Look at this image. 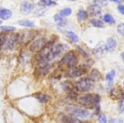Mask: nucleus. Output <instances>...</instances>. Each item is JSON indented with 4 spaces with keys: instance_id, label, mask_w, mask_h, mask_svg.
I'll use <instances>...</instances> for the list:
<instances>
[{
    "instance_id": "nucleus-1",
    "label": "nucleus",
    "mask_w": 124,
    "mask_h": 123,
    "mask_svg": "<svg viewBox=\"0 0 124 123\" xmlns=\"http://www.w3.org/2000/svg\"><path fill=\"white\" fill-rule=\"evenodd\" d=\"M76 101L81 106L86 109H95V114L98 115L101 108V96L97 94L85 93L83 94H78L76 98Z\"/></svg>"
},
{
    "instance_id": "nucleus-2",
    "label": "nucleus",
    "mask_w": 124,
    "mask_h": 123,
    "mask_svg": "<svg viewBox=\"0 0 124 123\" xmlns=\"http://www.w3.org/2000/svg\"><path fill=\"white\" fill-rule=\"evenodd\" d=\"M74 87L76 89L80 92L89 93L95 87V82L90 78H81L74 84Z\"/></svg>"
},
{
    "instance_id": "nucleus-3",
    "label": "nucleus",
    "mask_w": 124,
    "mask_h": 123,
    "mask_svg": "<svg viewBox=\"0 0 124 123\" xmlns=\"http://www.w3.org/2000/svg\"><path fill=\"white\" fill-rule=\"evenodd\" d=\"M78 62V54L74 51H69L68 52H66L60 61V63L62 65H64L68 67L77 66Z\"/></svg>"
},
{
    "instance_id": "nucleus-4",
    "label": "nucleus",
    "mask_w": 124,
    "mask_h": 123,
    "mask_svg": "<svg viewBox=\"0 0 124 123\" xmlns=\"http://www.w3.org/2000/svg\"><path fill=\"white\" fill-rule=\"evenodd\" d=\"M69 110L71 116L75 117L77 119H85V120H87V119L90 118L92 116L91 112L90 111V110L86 108L73 106L72 109Z\"/></svg>"
},
{
    "instance_id": "nucleus-5",
    "label": "nucleus",
    "mask_w": 124,
    "mask_h": 123,
    "mask_svg": "<svg viewBox=\"0 0 124 123\" xmlns=\"http://www.w3.org/2000/svg\"><path fill=\"white\" fill-rule=\"evenodd\" d=\"M87 72L86 67L83 66H74V67H68L66 71V77L69 79H77V78L82 77Z\"/></svg>"
},
{
    "instance_id": "nucleus-6",
    "label": "nucleus",
    "mask_w": 124,
    "mask_h": 123,
    "mask_svg": "<svg viewBox=\"0 0 124 123\" xmlns=\"http://www.w3.org/2000/svg\"><path fill=\"white\" fill-rule=\"evenodd\" d=\"M46 42H47L46 40L43 37H39L35 40H32L30 43L29 51H31V52H38L44 47Z\"/></svg>"
},
{
    "instance_id": "nucleus-7",
    "label": "nucleus",
    "mask_w": 124,
    "mask_h": 123,
    "mask_svg": "<svg viewBox=\"0 0 124 123\" xmlns=\"http://www.w3.org/2000/svg\"><path fill=\"white\" fill-rule=\"evenodd\" d=\"M51 69V64L49 62L45 60H37L36 67V73L40 76H45L49 72Z\"/></svg>"
},
{
    "instance_id": "nucleus-8",
    "label": "nucleus",
    "mask_w": 124,
    "mask_h": 123,
    "mask_svg": "<svg viewBox=\"0 0 124 123\" xmlns=\"http://www.w3.org/2000/svg\"><path fill=\"white\" fill-rule=\"evenodd\" d=\"M19 43V34H11L7 36L4 47L8 51H14Z\"/></svg>"
},
{
    "instance_id": "nucleus-9",
    "label": "nucleus",
    "mask_w": 124,
    "mask_h": 123,
    "mask_svg": "<svg viewBox=\"0 0 124 123\" xmlns=\"http://www.w3.org/2000/svg\"><path fill=\"white\" fill-rule=\"evenodd\" d=\"M109 94L113 100H119L124 95V90L120 85H116L110 89Z\"/></svg>"
},
{
    "instance_id": "nucleus-10",
    "label": "nucleus",
    "mask_w": 124,
    "mask_h": 123,
    "mask_svg": "<svg viewBox=\"0 0 124 123\" xmlns=\"http://www.w3.org/2000/svg\"><path fill=\"white\" fill-rule=\"evenodd\" d=\"M93 53L97 58H102L106 56V46H105V42L103 41H101L95 48L93 49Z\"/></svg>"
},
{
    "instance_id": "nucleus-11",
    "label": "nucleus",
    "mask_w": 124,
    "mask_h": 123,
    "mask_svg": "<svg viewBox=\"0 0 124 123\" xmlns=\"http://www.w3.org/2000/svg\"><path fill=\"white\" fill-rule=\"evenodd\" d=\"M105 46H106V50L108 52H114L117 48V41H116L115 37H108L106 39V42H105Z\"/></svg>"
},
{
    "instance_id": "nucleus-12",
    "label": "nucleus",
    "mask_w": 124,
    "mask_h": 123,
    "mask_svg": "<svg viewBox=\"0 0 124 123\" xmlns=\"http://www.w3.org/2000/svg\"><path fill=\"white\" fill-rule=\"evenodd\" d=\"M34 4L29 1H23L20 4V12L24 14H29L34 9Z\"/></svg>"
},
{
    "instance_id": "nucleus-13",
    "label": "nucleus",
    "mask_w": 124,
    "mask_h": 123,
    "mask_svg": "<svg viewBox=\"0 0 124 123\" xmlns=\"http://www.w3.org/2000/svg\"><path fill=\"white\" fill-rule=\"evenodd\" d=\"M88 14H90L93 17H99L102 14V8L99 5L91 4L88 8Z\"/></svg>"
},
{
    "instance_id": "nucleus-14",
    "label": "nucleus",
    "mask_w": 124,
    "mask_h": 123,
    "mask_svg": "<svg viewBox=\"0 0 124 123\" xmlns=\"http://www.w3.org/2000/svg\"><path fill=\"white\" fill-rule=\"evenodd\" d=\"M116 76V71L114 69L110 70L106 74V80L107 83V89H111L113 87L114 84V79Z\"/></svg>"
},
{
    "instance_id": "nucleus-15",
    "label": "nucleus",
    "mask_w": 124,
    "mask_h": 123,
    "mask_svg": "<svg viewBox=\"0 0 124 123\" xmlns=\"http://www.w3.org/2000/svg\"><path fill=\"white\" fill-rule=\"evenodd\" d=\"M88 78H90L91 80H93L95 83V82H99V81H101L102 79V75H101V72L99 70H97L96 68H93L89 72Z\"/></svg>"
},
{
    "instance_id": "nucleus-16",
    "label": "nucleus",
    "mask_w": 124,
    "mask_h": 123,
    "mask_svg": "<svg viewBox=\"0 0 124 123\" xmlns=\"http://www.w3.org/2000/svg\"><path fill=\"white\" fill-rule=\"evenodd\" d=\"M53 20H54V21H55V23L61 27H63L67 25V20H66L64 17L61 16L59 14H57L54 15Z\"/></svg>"
},
{
    "instance_id": "nucleus-17",
    "label": "nucleus",
    "mask_w": 124,
    "mask_h": 123,
    "mask_svg": "<svg viewBox=\"0 0 124 123\" xmlns=\"http://www.w3.org/2000/svg\"><path fill=\"white\" fill-rule=\"evenodd\" d=\"M88 18H89V14L86 10L81 8V9H79L77 12V19H78L80 22L86 21V20H88Z\"/></svg>"
},
{
    "instance_id": "nucleus-18",
    "label": "nucleus",
    "mask_w": 124,
    "mask_h": 123,
    "mask_svg": "<svg viewBox=\"0 0 124 123\" xmlns=\"http://www.w3.org/2000/svg\"><path fill=\"white\" fill-rule=\"evenodd\" d=\"M36 98L38 100V101L40 103H47L50 100V96L46 94H43V93H37L35 94Z\"/></svg>"
},
{
    "instance_id": "nucleus-19",
    "label": "nucleus",
    "mask_w": 124,
    "mask_h": 123,
    "mask_svg": "<svg viewBox=\"0 0 124 123\" xmlns=\"http://www.w3.org/2000/svg\"><path fill=\"white\" fill-rule=\"evenodd\" d=\"M102 21L104 22V23L108 24V25H113L116 24V20L114 19V17L108 13L105 14L103 15V20Z\"/></svg>"
},
{
    "instance_id": "nucleus-20",
    "label": "nucleus",
    "mask_w": 124,
    "mask_h": 123,
    "mask_svg": "<svg viewBox=\"0 0 124 123\" xmlns=\"http://www.w3.org/2000/svg\"><path fill=\"white\" fill-rule=\"evenodd\" d=\"M12 16V12L8 8H0V19L8 20Z\"/></svg>"
},
{
    "instance_id": "nucleus-21",
    "label": "nucleus",
    "mask_w": 124,
    "mask_h": 123,
    "mask_svg": "<svg viewBox=\"0 0 124 123\" xmlns=\"http://www.w3.org/2000/svg\"><path fill=\"white\" fill-rule=\"evenodd\" d=\"M90 23L92 26L95 27V28H103L104 27V22L101 20L100 19L97 18H92L90 19Z\"/></svg>"
},
{
    "instance_id": "nucleus-22",
    "label": "nucleus",
    "mask_w": 124,
    "mask_h": 123,
    "mask_svg": "<svg viewBox=\"0 0 124 123\" xmlns=\"http://www.w3.org/2000/svg\"><path fill=\"white\" fill-rule=\"evenodd\" d=\"M66 36L69 38V41H71L74 43H78V41H79V38H78V36H77L74 32H73V31H71V30L66 31Z\"/></svg>"
},
{
    "instance_id": "nucleus-23",
    "label": "nucleus",
    "mask_w": 124,
    "mask_h": 123,
    "mask_svg": "<svg viewBox=\"0 0 124 123\" xmlns=\"http://www.w3.org/2000/svg\"><path fill=\"white\" fill-rule=\"evenodd\" d=\"M57 4V3L52 0H40V2L38 3V5L41 6V8H46V7H51L54 6Z\"/></svg>"
},
{
    "instance_id": "nucleus-24",
    "label": "nucleus",
    "mask_w": 124,
    "mask_h": 123,
    "mask_svg": "<svg viewBox=\"0 0 124 123\" xmlns=\"http://www.w3.org/2000/svg\"><path fill=\"white\" fill-rule=\"evenodd\" d=\"M29 58H30V54L26 51H22L20 53V62H21V64L25 65V64L29 62Z\"/></svg>"
},
{
    "instance_id": "nucleus-25",
    "label": "nucleus",
    "mask_w": 124,
    "mask_h": 123,
    "mask_svg": "<svg viewBox=\"0 0 124 123\" xmlns=\"http://www.w3.org/2000/svg\"><path fill=\"white\" fill-rule=\"evenodd\" d=\"M18 24L21 26L24 27H28V28H33L35 26V24L33 23L31 20H20V21L18 22Z\"/></svg>"
},
{
    "instance_id": "nucleus-26",
    "label": "nucleus",
    "mask_w": 124,
    "mask_h": 123,
    "mask_svg": "<svg viewBox=\"0 0 124 123\" xmlns=\"http://www.w3.org/2000/svg\"><path fill=\"white\" fill-rule=\"evenodd\" d=\"M90 3L91 4H95L99 5L101 7H105L108 5V1L107 0H89Z\"/></svg>"
},
{
    "instance_id": "nucleus-27",
    "label": "nucleus",
    "mask_w": 124,
    "mask_h": 123,
    "mask_svg": "<svg viewBox=\"0 0 124 123\" xmlns=\"http://www.w3.org/2000/svg\"><path fill=\"white\" fill-rule=\"evenodd\" d=\"M72 8H62V10H60V12H59V14L61 15L62 17H64V18H66V17L69 16V15L72 14Z\"/></svg>"
},
{
    "instance_id": "nucleus-28",
    "label": "nucleus",
    "mask_w": 124,
    "mask_h": 123,
    "mask_svg": "<svg viewBox=\"0 0 124 123\" xmlns=\"http://www.w3.org/2000/svg\"><path fill=\"white\" fill-rule=\"evenodd\" d=\"M117 111L119 114H123L124 112V95L118 100Z\"/></svg>"
},
{
    "instance_id": "nucleus-29",
    "label": "nucleus",
    "mask_w": 124,
    "mask_h": 123,
    "mask_svg": "<svg viewBox=\"0 0 124 123\" xmlns=\"http://www.w3.org/2000/svg\"><path fill=\"white\" fill-rule=\"evenodd\" d=\"M16 28L15 26H10V25H4V26H0V30L3 32H12L15 31Z\"/></svg>"
},
{
    "instance_id": "nucleus-30",
    "label": "nucleus",
    "mask_w": 124,
    "mask_h": 123,
    "mask_svg": "<svg viewBox=\"0 0 124 123\" xmlns=\"http://www.w3.org/2000/svg\"><path fill=\"white\" fill-rule=\"evenodd\" d=\"M7 35L3 33V34H0V51H1L2 48L4 46L5 41H6Z\"/></svg>"
},
{
    "instance_id": "nucleus-31",
    "label": "nucleus",
    "mask_w": 124,
    "mask_h": 123,
    "mask_svg": "<svg viewBox=\"0 0 124 123\" xmlns=\"http://www.w3.org/2000/svg\"><path fill=\"white\" fill-rule=\"evenodd\" d=\"M98 121L99 123H107V118L106 116L103 113H99L98 114Z\"/></svg>"
},
{
    "instance_id": "nucleus-32",
    "label": "nucleus",
    "mask_w": 124,
    "mask_h": 123,
    "mask_svg": "<svg viewBox=\"0 0 124 123\" xmlns=\"http://www.w3.org/2000/svg\"><path fill=\"white\" fill-rule=\"evenodd\" d=\"M76 50H77V51H78V54L82 55V56H83L84 58H88V57H89L88 53H87L86 51H85V50L83 49V48L80 47L79 46H76Z\"/></svg>"
},
{
    "instance_id": "nucleus-33",
    "label": "nucleus",
    "mask_w": 124,
    "mask_h": 123,
    "mask_svg": "<svg viewBox=\"0 0 124 123\" xmlns=\"http://www.w3.org/2000/svg\"><path fill=\"white\" fill-rule=\"evenodd\" d=\"M116 31L122 36H124V23H120L116 27Z\"/></svg>"
},
{
    "instance_id": "nucleus-34",
    "label": "nucleus",
    "mask_w": 124,
    "mask_h": 123,
    "mask_svg": "<svg viewBox=\"0 0 124 123\" xmlns=\"http://www.w3.org/2000/svg\"><path fill=\"white\" fill-rule=\"evenodd\" d=\"M117 10L119 11V13L121 14L124 15V5L123 3H120V4L117 5Z\"/></svg>"
},
{
    "instance_id": "nucleus-35",
    "label": "nucleus",
    "mask_w": 124,
    "mask_h": 123,
    "mask_svg": "<svg viewBox=\"0 0 124 123\" xmlns=\"http://www.w3.org/2000/svg\"><path fill=\"white\" fill-rule=\"evenodd\" d=\"M111 2H113V3H117V4H120V3H122L123 2V0H110Z\"/></svg>"
},
{
    "instance_id": "nucleus-36",
    "label": "nucleus",
    "mask_w": 124,
    "mask_h": 123,
    "mask_svg": "<svg viewBox=\"0 0 124 123\" xmlns=\"http://www.w3.org/2000/svg\"><path fill=\"white\" fill-rule=\"evenodd\" d=\"M120 57H121V59L123 60V62H124V50L121 52V54H120Z\"/></svg>"
},
{
    "instance_id": "nucleus-37",
    "label": "nucleus",
    "mask_w": 124,
    "mask_h": 123,
    "mask_svg": "<svg viewBox=\"0 0 124 123\" xmlns=\"http://www.w3.org/2000/svg\"><path fill=\"white\" fill-rule=\"evenodd\" d=\"M107 123H116V120L112 118V119H110L109 122H107Z\"/></svg>"
},
{
    "instance_id": "nucleus-38",
    "label": "nucleus",
    "mask_w": 124,
    "mask_h": 123,
    "mask_svg": "<svg viewBox=\"0 0 124 123\" xmlns=\"http://www.w3.org/2000/svg\"><path fill=\"white\" fill-rule=\"evenodd\" d=\"M117 123H124V122H123V121L122 120V119H119V120L117 121Z\"/></svg>"
},
{
    "instance_id": "nucleus-39",
    "label": "nucleus",
    "mask_w": 124,
    "mask_h": 123,
    "mask_svg": "<svg viewBox=\"0 0 124 123\" xmlns=\"http://www.w3.org/2000/svg\"><path fill=\"white\" fill-rule=\"evenodd\" d=\"M52 1H54V2H57V0H52Z\"/></svg>"
},
{
    "instance_id": "nucleus-40",
    "label": "nucleus",
    "mask_w": 124,
    "mask_h": 123,
    "mask_svg": "<svg viewBox=\"0 0 124 123\" xmlns=\"http://www.w3.org/2000/svg\"><path fill=\"white\" fill-rule=\"evenodd\" d=\"M2 25V21L0 20V25Z\"/></svg>"
},
{
    "instance_id": "nucleus-41",
    "label": "nucleus",
    "mask_w": 124,
    "mask_h": 123,
    "mask_svg": "<svg viewBox=\"0 0 124 123\" xmlns=\"http://www.w3.org/2000/svg\"><path fill=\"white\" fill-rule=\"evenodd\" d=\"M69 1H76V0H69Z\"/></svg>"
},
{
    "instance_id": "nucleus-42",
    "label": "nucleus",
    "mask_w": 124,
    "mask_h": 123,
    "mask_svg": "<svg viewBox=\"0 0 124 123\" xmlns=\"http://www.w3.org/2000/svg\"><path fill=\"white\" fill-rule=\"evenodd\" d=\"M123 87H124V82H123Z\"/></svg>"
}]
</instances>
